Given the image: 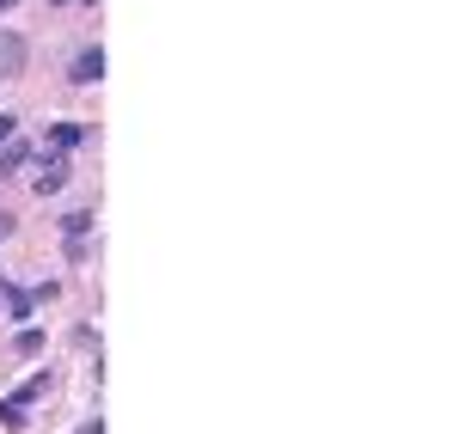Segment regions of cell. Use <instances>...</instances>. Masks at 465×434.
Here are the masks:
<instances>
[{"label":"cell","instance_id":"cell-1","mask_svg":"<svg viewBox=\"0 0 465 434\" xmlns=\"http://www.w3.org/2000/svg\"><path fill=\"white\" fill-rule=\"evenodd\" d=\"M44 391H49V373H37V380H25V386L13 391V398H0V422H6V429H19V422H25V410H31V404H37Z\"/></svg>","mask_w":465,"mask_h":434},{"label":"cell","instance_id":"cell-2","mask_svg":"<svg viewBox=\"0 0 465 434\" xmlns=\"http://www.w3.org/2000/svg\"><path fill=\"white\" fill-rule=\"evenodd\" d=\"M98 74H104V49H98V44H86V49H80V55H74L68 80H74V86H93Z\"/></svg>","mask_w":465,"mask_h":434},{"label":"cell","instance_id":"cell-3","mask_svg":"<svg viewBox=\"0 0 465 434\" xmlns=\"http://www.w3.org/2000/svg\"><path fill=\"white\" fill-rule=\"evenodd\" d=\"M62 183H68V160H62V153H49V160H44V172L31 178V190H37V196H55Z\"/></svg>","mask_w":465,"mask_h":434},{"label":"cell","instance_id":"cell-4","mask_svg":"<svg viewBox=\"0 0 465 434\" xmlns=\"http://www.w3.org/2000/svg\"><path fill=\"white\" fill-rule=\"evenodd\" d=\"M19 68H25V37H13V31H0V80H13Z\"/></svg>","mask_w":465,"mask_h":434},{"label":"cell","instance_id":"cell-5","mask_svg":"<svg viewBox=\"0 0 465 434\" xmlns=\"http://www.w3.org/2000/svg\"><path fill=\"white\" fill-rule=\"evenodd\" d=\"M25 165H31V147L25 141H0V178H19Z\"/></svg>","mask_w":465,"mask_h":434},{"label":"cell","instance_id":"cell-6","mask_svg":"<svg viewBox=\"0 0 465 434\" xmlns=\"http://www.w3.org/2000/svg\"><path fill=\"white\" fill-rule=\"evenodd\" d=\"M80 141H86V129H74V123H55V129H49V153H62V160H68Z\"/></svg>","mask_w":465,"mask_h":434},{"label":"cell","instance_id":"cell-7","mask_svg":"<svg viewBox=\"0 0 465 434\" xmlns=\"http://www.w3.org/2000/svg\"><path fill=\"white\" fill-rule=\"evenodd\" d=\"M62 232H68V245H80V239L93 232V214H68V221H62Z\"/></svg>","mask_w":465,"mask_h":434},{"label":"cell","instance_id":"cell-8","mask_svg":"<svg viewBox=\"0 0 465 434\" xmlns=\"http://www.w3.org/2000/svg\"><path fill=\"white\" fill-rule=\"evenodd\" d=\"M44 349V330H19V355H37Z\"/></svg>","mask_w":465,"mask_h":434},{"label":"cell","instance_id":"cell-9","mask_svg":"<svg viewBox=\"0 0 465 434\" xmlns=\"http://www.w3.org/2000/svg\"><path fill=\"white\" fill-rule=\"evenodd\" d=\"M0 141H13V116L0 111Z\"/></svg>","mask_w":465,"mask_h":434},{"label":"cell","instance_id":"cell-10","mask_svg":"<svg viewBox=\"0 0 465 434\" xmlns=\"http://www.w3.org/2000/svg\"><path fill=\"white\" fill-rule=\"evenodd\" d=\"M6 232H13V214H0V245H6Z\"/></svg>","mask_w":465,"mask_h":434},{"label":"cell","instance_id":"cell-11","mask_svg":"<svg viewBox=\"0 0 465 434\" xmlns=\"http://www.w3.org/2000/svg\"><path fill=\"white\" fill-rule=\"evenodd\" d=\"M80 434H104V422H86V429H80Z\"/></svg>","mask_w":465,"mask_h":434},{"label":"cell","instance_id":"cell-12","mask_svg":"<svg viewBox=\"0 0 465 434\" xmlns=\"http://www.w3.org/2000/svg\"><path fill=\"white\" fill-rule=\"evenodd\" d=\"M6 6H19V0H0V13H6Z\"/></svg>","mask_w":465,"mask_h":434},{"label":"cell","instance_id":"cell-13","mask_svg":"<svg viewBox=\"0 0 465 434\" xmlns=\"http://www.w3.org/2000/svg\"><path fill=\"white\" fill-rule=\"evenodd\" d=\"M6 288H13V281H0V300H6Z\"/></svg>","mask_w":465,"mask_h":434},{"label":"cell","instance_id":"cell-14","mask_svg":"<svg viewBox=\"0 0 465 434\" xmlns=\"http://www.w3.org/2000/svg\"><path fill=\"white\" fill-rule=\"evenodd\" d=\"M55 6H68V0H55Z\"/></svg>","mask_w":465,"mask_h":434}]
</instances>
